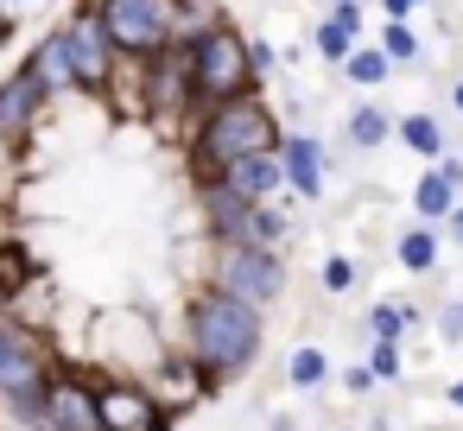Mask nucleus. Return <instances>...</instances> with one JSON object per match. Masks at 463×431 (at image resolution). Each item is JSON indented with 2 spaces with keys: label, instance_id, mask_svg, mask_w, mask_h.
I'll list each match as a JSON object with an SVG mask.
<instances>
[{
  "label": "nucleus",
  "instance_id": "obj_17",
  "mask_svg": "<svg viewBox=\"0 0 463 431\" xmlns=\"http://www.w3.org/2000/svg\"><path fill=\"white\" fill-rule=\"evenodd\" d=\"M343 134H349V146H355V153H381L387 140H400V121H393L381 102H355V108H349V121H343Z\"/></svg>",
  "mask_w": 463,
  "mask_h": 431
},
{
  "label": "nucleus",
  "instance_id": "obj_6",
  "mask_svg": "<svg viewBox=\"0 0 463 431\" xmlns=\"http://www.w3.org/2000/svg\"><path fill=\"white\" fill-rule=\"evenodd\" d=\"M191 77H197V102H203V115H210L216 102L254 96L260 77H254V58H248V33H241V26H222L216 39L191 45Z\"/></svg>",
  "mask_w": 463,
  "mask_h": 431
},
{
  "label": "nucleus",
  "instance_id": "obj_36",
  "mask_svg": "<svg viewBox=\"0 0 463 431\" xmlns=\"http://www.w3.org/2000/svg\"><path fill=\"white\" fill-rule=\"evenodd\" d=\"M7 7H14V14H20V7H33V0H7Z\"/></svg>",
  "mask_w": 463,
  "mask_h": 431
},
{
  "label": "nucleus",
  "instance_id": "obj_31",
  "mask_svg": "<svg viewBox=\"0 0 463 431\" xmlns=\"http://www.w3.org/2000/svg\"><path fill=\"white\" fill-rule=\"evenodd\" d=\"M374 380H381V374H374V368H368V361H355V368H349V374H343V387H349V393H368V387H374Z\"/></svg>",
  "mask_w": 463,
  "mask_h": 431
},
{
  "label": "nucleus",
  "instance_id": "obj_21",
  "mask_svg": "<svg viewBox=\"0 0 463 431\" xmlns=\"http://www.w3.org/2000/svg\"><path fill=\"white\" fill-rule=\"evenodd\" d=\"M311 52H317V58H324V64H336V70H343V64H349V58H355V52H362V39H355V33H349V26H336V20H330V14H324V20H317V26H311Z\"/></svg>",
  "mask_w": 463,
  "mask_h": 431
},
{
  "label": "nucleus",
  "instance_id": "obj_29",
  "mask_svg": "<svg viewBox=\"0 0 463 431\" xmlns=\"http://www.w3.org/2000/svg\"><path fill=\"white\" fill-rule=\"evenodd\" d=\"M324 14H330L336 26H349V33L362 39V0H324Z\"/></svg>",
  "mask_w": 463,
  "mask_h": 431
},
{
  "label": "nucleus",
  "instance_id": "obj_15",
  "mask_svg": "<svg viewBox=\"0 0 463 431\" xmlns=\"http://www.w3.org/2000/svg\"><path fill=\"white\" fill-rule=\"evenodd\" d=\"M222 184H235L248 203H273V197H286V159L279 153H254V159H235L229 172H216Z\"/></svg>",
  "mask_w": 463,
  "mask_h": 431
},
{
  "label": "nucleus",
  "instance_id": "obj_25",
  "mask_svg": "<svg viewBox=\"0 0 463 431\" xmlns=\"http://www.w3.org/2000/svg\"><path fill=\"white\" fill-rule=\"evenodd\" d=\"M381 52L393 58V70H400V64H419V33H412L406 20H387V26H381Z\"/></svg>",
  "mask_w": 463,
  "mask_h": 431
},
{
  "label": "nucleus",
  "instance_id": "obj_16",
  "mask_svg": "<svg viewBox=\"0 0 463 431\" xmlns=\"http://www.w3.org/2000/svg\"><path fill=\"white\" fill-rule=\"evenodd\" d=\"M153 393H159V406L184 412L197 393H210V374H203L191 355H165V361H153Z\"/></svg>",
  "mask_w": 463,
  "mask_h": 431
},
{
  "label": "nucleus",
  "instance_id": "obj_18",
  "mask_svg": "<svg viewBox=\"0 0 463 431\" xmlns=\"http://www.w3.org/2000/svg\"><path fill=\"white\" fill-rule=\"evenodd\" d=\"M222 26H229L222 0H178V26H172V45H178V52H191V45L216 39Z\"/></svg>",
  "mask_w": 463,
  "mask_h": 431
},
{
  "label": "nucleus",
  "instance_id": "obj_23",
  "mask_svg": "<svg viewBox=\"0 0 463 431\" xmlns=\"http://www.w3.org/2000/svg\"><path fill=\"white\" fill-rule=\"evenodd\" d=\"M343 77H349L355 89H381V83L393 77V58H387L381 45H362V52H355V58L343 64Z\"/></svg>",
  "mask_w": 463,
  "mask_h": 431
},
{
  "label": "nucleus",
  "instance_id": "obj_2",
  "mask_svg": "<svg viewBox=\"0 0 463 431\" xmlns=\"http://www.w3.org/2000/svg\"><path fill=\"white\" fill-rule=\"evenodd\" d=\"M279 146H286V127H279V115L260 102V89H254V96H235V102H216V108L191 127V140H184L197 178H216V172H229L235 159L279 153Z\"/></svg>",
  "mask_w": 463,
  "mask_h": 431
},
{
  "label": "nucleus",
  "instance_id": "obj_11",
  "mask_svg": "<svg viewBox=\"0 0 463 431\" xmlns=\"http://www.w3.org/2000/svg\"><path fill=\"white\" fill-rule=\"evenodd\" d=\"M45 115H52V96H45L26 70H14L7 83H0V140H7L14 159L33 146V127H39Z\"/></svg>",
  "mask_w": 463,
  "mask_h": 431
},
{
  "label": "nucleus",
  "instance_id": "obj_28",
  "mask_svg": "<svg viewBox=\"0 0 463 431\" xmlns=\"http://www.w3.org/2000/svg\"><path fill=\"white\" fill-rule=\"evenodd\" d=\"M438 336L444 342H463V298H444L438 305Z\"/></svg>",
  "mask_w": 463,
  "mask_h": 431
},
{
  "label": "nucleus",
  "instance_id": "obj_35",
  "mask_svg": "<svg viewBox=\"0 0 463 431\" xmlns=\"http://www.w3.org/2000/svg\"><path fill=\"white\" fill-rule=\"evenodd\" d=\"M450 406H457V412H463V380H457V387H450Z\"/></svg>",
  "mask_w": 463,
  "mask_h": 431
},
{
  "label": "nucleus",
  "instance_id": "obj_7",
  "mask_svg": "<svg viewBox=\"0 0 463 431\" xmlns=\"http://www.w3.org/2000/svg\"><path fill=\"white\" fill-rule=\"evenodd\" d=\"M115 45L128 52V64H153L159 52H172V26H178V0H96Z\"/></svg>",
  "mask_w": 463,
  "mask_h": 431
},
{
  "label": "nucleus",
  "instance_id": "obj_30",
  "mask_svg": "<svg viewBox=\"0 0 463 431\" xmlns=\"http://www.w3.org/2000/svg\"><path fill=\"white\" fill-rule=\"evenodd\" d=\"M248 58H254V77H260V83H267V77H273V64H279V52H273L267 39H248Z\"/></svg>",
  "mask_w": 463,
  "mask_h": 431
},
{
  "label": "nucleus",
  "instance_id": "obj_3",
  "mask_svg": "<svg viewBox=\"0 0 463 431\" xmlns=\"http://www.w3.org/2000/svg\"><path fill=\"white\" fill-rule=\"evenodd\" d=\"M58 374V355H52V336L7 317L0 323V393H7V412L20 431H39L45 425V387Z\"/></svg>",
  "mask_w": 463,
  "mask_h": 431
},
{
  "label": "nucleus",
  "instance_id": "obj_27",
  "mask_svg": "<svg viewBox=\"0 0 463 431\" xmlns=\"http://www.w3.org/2000/svg\"><path fill=\"white\" fill-rule=\"evenodd\" d=\"M368 368H374L381 380H400V368H406V342H368Z\"/></svg>",
  "mask_w": 463,
  "mask_h": 431
},
{
  "label": "nucleus",
  "instance_id": "obj_9",
  "mask_svg": "<svg viewBox=\"0 0 463 431\" xmlns=\"http://www.w3.org/2000/svg\"><path fill=\"white\" fill-rule=\"evenodd\" d=\"M39 431H109L102 425V380L83 368H58L45 387V425Z\"/></svg>",
  "mask_w": 463,
  "mask_h": 431
},
{
  "label": "nucleus",
  "instance_id": "obj_12",
  "mask_svg": "<svg viewBox=\"0 0 463 431\" xmlns=\"http://www.w3.org/2000/svg\"><path fill=\"white\" fill-rule=\"evenodd\" d=\"M20 70L52 96V102H64V96H83V83H77V64H71V45H64V33L52 26L45 39H33V52L20 58Z\"/></svg>",
  "mask_w": 463,
  "mask_h": 431
},
{
  "label": "nucleus",
  "instance_id": "obj_19",
  "mask_svg": "<svg viewBox=\"0 0 463 431\" xmlns=\"http://www.w3.org/2000/svg\"><path fill=\"white\" fill-rule=\"evenodd\" d=\"M400 146H406L412 159H425V165L450 159V146H444V121H438V115H400Z\"/></svg>",
  "mask_w": 463,
  "mask_h": 431
},
{
  "label": "nucleus",
  "instance_id": "obj_14",
  "mask_svg": "<svg viewBox=\"0 0 463 431\" xmlns=\"http://www.w3.org/2000/svg\"><path fill=\"white\" fill-rule=\"evenodd\" d=\"M279 159H286V191H292L298 203H317V197H324V172H330L324 140H317V134H286Z\"/></svg>",
  "mask_w": 463,
  "mask_h": 431
},
{
  "label": "nucleus",
  "instance_id": "obj_8",
  "mask_svg": "<svg viewBox=\"0 0 463 431\" xmlns=\"http://www.w3.org/2000/svg\"><path fill=\"white\" fill-rule=\"evenodd\" d=\"M146 121H159V127H184V140H191V127L203 121V102H197V77H191V52H159L153 64H146Z\"/></svg>",
  "mask_w": 463,
  "mask_h": 431
},
{
  "label": "nucleus",
  "instance_id": "obj_22",
  "mask_svg": "<svg viewBox=\"0 0 463 431\" xmlns=\"http://www.w3.org/2000/svg\"><path fill=\"white\" fill-rule=\"evenodd\" d=\"M419 323V305H400V298H381L368 311V336L374 342H406V330Z\"/></svg>",
  "mask_w": 463,
  "mask_h": 431
},
{
  "label": "nucleus",
  "instance_id": "obj_24",
  "mask_svg": "<svg viewBox=\"0 0 463 431\" xmlns=\"http://www.w3.org/2000/svg\"><path fill=\"white\" fill-rule=\"evenodd\" d=\"M286 380H292V387H305V393H311V387H324V380H330V355H324V349H292Z\"/></svg>",
  "mask_w": 463,
  "mask_h": 431
},
{
  "label": "nucleus",
  "instance_id": "obj_32",
  "mask_svg": "<svg viewBox=\"0 0 463 431\" xmlns=\"http://www.w3.org/2000/svg\"><path fill=\"white\" fill-rule=\"evenodd\" d=\"M419 7H425V0H381V14H387V20H412Z\"/></svg>",
  "mask_w": 463,
  "mask_h": 431
},
{
  "label": "nucleus",
  "instance_id": "obj_13",
  "mask_svg": "<svg viewBox=\"0 0 463 431\" xmlns=\"http://www.w3.org/2000/svg\"><path fill=\"white\" fill-rule=\"evenodd\" d=\"M457 197H463V159H438V165H425V178L412 184V216L438 229V222H450V216L463 210Z\"/></svg>",
  "mask_w": 463,
  "mask_h": 431
},
{
  "label": "nucleus",
  "instance_id": "obj_10",
  "mask_svg": "<svg viewBox=\"0 0 463 431\" xmlns=\"http://www.w3.org/2000/svg\"><path fill=\"white\" fill-rule=\"evenodd\" d=\"M102 425L109 431H172V406L134 374H102Z\"/></svg>",
  "mask_w": 463,
  "mask_h": 431
},
{
  "label": "nucleus",
  "instance_id": "obj_5",
  "mask_svg": "<svg viewBox=\"0 0 463 431\" xmlns=\"http://www.w3.org/2000/svg\"><path fill=\"white\" fill-rule=\"evenodd\" d=\"M216 292L267 311L286 298V254L279 248H254V241H210V279Z\"/></svg>",
  "mask_w": 463,
  "mask_h": 431
},
{
  "label": "nucleus",
  "instance_id": "obj_20",
  "mask_svg": "<svg viewBox=\"0 0 463 431\" xmlns=\"http://www.w3.org/2000/svg\"><path fill=\"white\" fill-rule=\"evenodd\" d=\"M393 260H400L406 273H431V267H438V229H431V222H412V229L393 241Z\"/></svg>",
  "mask_w": 463,
  "mask_h": 431
},
{
  "label": "nucleus",
  "instance_id": "obj_1",
  "mask_svg": "<svg viewBox=\"0 0 463 431\" xmlns=\"http://www.w3.org/2000/svg\"><path fill=\"white\" fill-rule=\"evenodd\" d=\"M260 336H267V317L216 286H197L184 298V355L210 374V387L222 380H241L254 361H260Z\"/></svg>",
  "mask_w": 463,
  "mask_h": 431
},
{
  "label": "nucleus",
  "instance_id": "obj_34",
  "mask_svg": "<svg viewBox=\"0 0 463 431\" xmlns=\"http://www.w3.org/2000/svg\"><path fill=\"white\" fill-rule=\"evenodd\" d=\"M450 102H457V115H463V77H457V83H450Z\"/></svg>",
  "mask_w": 463,
  "mask_h": 431
},
{
  "label": "nucleus",
  "instance_id": "obj_33",
  "mask_svg": "<svg viewBox=\"0 0 463 431\" xmlns=\"http://www.w3.org/2000/svg\"><path fill=\"white\" fill-rule=\"evenodd\" d=\"M444 229H450V235H457V248H463V210H457V216H450Z\"/></svg>",
  "mask_w": 463,
  "mask_h": 431
},
{
  "label": "nucleus",
  "instance_id": "obj_4",
  "mask_svg": "<svg viewBox=\"0 0 463 431\" xmlns=\"http://www.w3.org/2000/svg\"><path fill=\"white\" fill-rule=\"evenodd\" d=\"M58 33H64V45H71V64H77L83 96H90V102H109L115 83H121V70H128V52L115 45L102 7H96V0H77V7L58 20Z\"/></svg>",
  "mask_w": 463,
  "mask_h": 431
},
{
  "label": "nucleus",
  "instance_id": "obj_26",
  "mask_svg": "<svg viewBox=\"0 0 463 431\" xmlns=\"http://www.w3.org/2000/svg\"><path fill=\"white\" fill-rule=\"evenodd\" d=\"M355 279H362V267H355L349 254H324V267H317V286H324L330 298H343V292H355Z\"/></svg>",
  "mask_w": 463,
  "mask_h": 431
}]
</instances>
